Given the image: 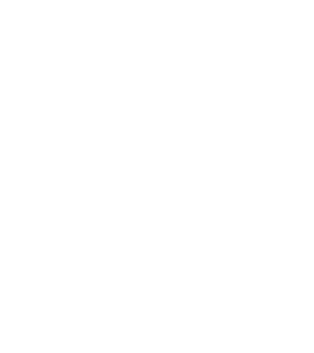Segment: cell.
Listing matches in <instances>:
<instances>
[]
</instances>
